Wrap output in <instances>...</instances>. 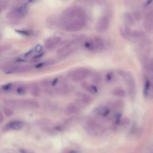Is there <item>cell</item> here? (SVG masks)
<instances>
[{
  "label": "cell",
  "mask_w": 153,
  "mask_h": 153,
  "mask_svg": "<svg viewBox=\"0 0 153 153\" xmlns=\"http://www.w3.org/2000/svg\"><path fill=\"white\" fill-rule=\"evenodd\" d=\"M85 47L90 51H98L102 49L104 47V43L102 39L96 38L89 39L85 43Z\"/></svg>",
  "instance_id": "obj_6"
},
{
  "label": "cell",
  "mask_w": 153,
  "mask_h": 153,
  "mask_svg": "<svg viewBox=\"0 0 153 153\" xmlns=\"http://www.w3.org/2000/svg\"><path fill=\"white\" fill-rule=\"evenodd\" d=\"M77 47H78V44L74 41L68 43L64 47H62L61 49L57 51V55L62 57L68 56L77 49Z\"/></svg>",
  "instance_id": "obj_7"
},
{
  "label": "cell",
  "mask_w": 153,
  "mask_h": 153,
  "mask_svg": "<svg viewBox=\"0 0 153 153\" xmlns=\"http://www.w3.org/2000/svg\"><path fill=\"white\" fill-rule=\"evenodd\" d=\"M31 94L34 97H37L40 95L41 89H39L38 85L37 84H33L31 87L30 90Z\"/></svg>",
  "instance_id": "obj_21"
},
{
  "label": "cell",
  "mask_w": 153,
  "mask_h": 153,
  "mask_svg": "<svg viewBox=\"0 0 153 153\" xmlns=\"http://www.w3.org/2000/svg\"><path fill=\"white\" fill-rule=\"evenodd\" d=\"M149 69H150L151 72L153 74V59H151L150 61V63H149Z\"/></svg>",
  "instance_id": "obj_30"
},
{
  "label": "cell",
  "mask_w": 153,
  "mask_h": 153,
  "mask_svg": "<svg viewBox=\"0 0 153 153\" xmlns=\"http://www.w3.org/2000/svg\"><path fill=\"white\" fill-rule=\"evenodd\" d=\"M3 112L4 113L6 117H11L14 114V111L13 110L12 108L10 107H5L3 108Z\"/></svg>",
  "instance_id": "obj_26"
},
{
  "label": "cell",
  "mask_w": 153,
  "mask_h": 153,
  "mask_svg": "<svg viewBox=\"0 0 153 153\" xmlns=\"http://www.w3.org/2000/svg\"><path fill=\"white\" fill-rule=\"evenodd\" d=\"M24 127V123L21 121H13L7 123L5 126V128L8 130H20Z\"/></svg>",
  "instance_id": "obj_14"
},
{
  "label": "cell",
  "mask_w": 153,
  "mask_h": 153,
  "mask_svg": "<svg viewBox=\"0 0 153 153\" xmlns=\"http://www.w3.org/2000/svg\"><path fill=\"white\" fill-rule=\"evenodd\" d=\"M73 87L72 85L66 83H62L56 88V92L58 94H67L72 90Z\"/></svg>",
  "instance_id": "obj_13"
},
{
  "label": "cell",
  "mask_w": 153,
  "mask_h": 153,
  "mask_svg": "<svg viewBox=\"0 0 153 153\" xmlns=\"http://www.w3.org/2000/svg\"><path fill=\"white\" fill-rule=\"evenodd\" d=\"M86 20L63 19L62 26L64 30L68 32H77L82 29L86 25Z\"/></svg>",
  "instance_id": "obj_3"
},
{
  "label": "cell",
  "mask_w": 153,
  "mask_h": 153,
  "mask_svg": "<svg viewBox=\"0 0 153 153\" xmlns=\"http://www.w3.org/2000/svg\"><path fill=\"white\" fill-rule=\"evenodd\" d=\"M26 67L22 66H11L7 67L6 69H5L4 72L6 74H13L22 72L26 70Z\"/></svg>",
  "instance_id": "obj_17"
},
{
  "label": "cell",
  "mask_w": 153,
  "mask_h": 153,
  "mask_svg": "<svg viewBox=\"0 0 153 153\" xmlns=\"http://www.w3.org/2000/svg\"><path fill=\"white\" fill-rule=\"evenodd\" d=\"M93 113L95 116L101 117V118H106L110 114V110L108 107L105 106H99L95 108L93 111Z\"/></svg>",
  "instance_id": "obj_11"
},
{
  "label": "cell",
  "mask_w": 153,
  "mask_h": 153,
  "mask_svg": "<svg viewBox=\"0 0 153 153\" xmlns=\"http://www.w3.org/2000/svg\"><path fill=\"white\" fill-rule=\"evenodd\" d=\"M115 80H116V76L113 72H108L105 75V80L108 84H111V83H113Z\"/></svg>",
  "instance_id": "obj_23"
},
{
  "label": "cell",
  "mask_w": 153,
  "mask_h": 153,
  "mask_svg": "<svg viewBox=\"0 0 153 153\" xmlns=\"http://www.w3.org/2000/svg\"><path fill=\"white\" fill-rule=\"evenodd\" d=\"M144 28L149 32H153V10L147 14L144 21Z\"/></svg>",
  "instance_id": "obj_10"
},
{
  "label": "cell",
  "mask_w": 153,
  "mask_h": 153,
  "mask_svg": "<svg viewBox=\"0 0 153 153\" xmlns=\"http://www.w3.org/2000/svg\"><path fill=\"white\" fill-rule=\"evenodd\" d=\"M81 86L84 90H86L87 92L91 94L96 95L98 93V89L96 85L93 84H90L87 82L81 83Z\"/></svg>",
  "instance_id": "obj_18"
},
{
  "label": "cell",
  "mask_w": 153,
  "mask_h": 153,
  "mask_svg": "<svg viewBox=\"0 0 153 153\" xmlns=\"http://www.w3.org/2000/svg\"><path fill=\"white\" fill-rule=\"evenodd\" d=\"M50 124V121L48 120V119L45 118L41 119V120H39L38 122V124L40 125L41 126H47V125H49Z\"/></svg>",
  "instance_id": "obj_28"
},
{
  "label": "cell",
  "mask_w": 153,
  "mask_h": 153,
  "mask_svg": "<svg viewBox=\"0 0 153 153\" xmlns=\"http://www.w3.org/2000/svg\"><path fill=\"white\" fill-rule=\"evenodd\" d=\"M5 104L8 107H13V108H25L24 101L18 100V99H7L5 101Z\"/></svg>",
  "instance_id": "obj_15"
},
{
  "label": "cell",
  "mask_w": 153,
  "mask_h": 153,
  "mask_svg": "<svg viewBox=\"0 0 153 153\" xmlns=\"http://www.w3.org/2000/svg\"><path fill=\"white\" fill-rule=\"evenodd\" d=\"M112 94L117 98H124L126 96L127 92L126 91L121 87H117L114 89L112 91Z\"/></svg>",
  "instance_id": "obj_20"
},
{
  "label": "cell",
  "mask_w": 153,
  "mask_h": 153,
  "mask_svg": "<svg viewBox=\"0 0 153 153\" xmlns=\"http://www.w3.org/2000/svg\"><path fill=\"white\" fill-rule=\"evenodd\" d=\"M76 95L77 102L81 105H89L92 102V97L86 93L79 92L77 93Z\"/></svg>",
  "instance_id": "obj_12"
},
{
  "label": "cell",
  "mask_w": 153,
  "mask_h": 153,
  "mask_svg": "<svg viewBox=\"0 0 153 153\" xmlns=\"http://www.w3.org/2000/svg\"><path fill=\"white\" fill-rule=\"evenodd\" d=\"M83 128L87 134L92 136H101L105 132L104 127L96 120L89 118L85 121Z\"/></svg>",
  "instance_id": "obj_1"
},
{
  "label": "cell",
  "mask_w": 153,
  "mask_h": 153,
  "mask_svg": "<svg viewBox=\"0 0 153 153\" xmlns=\"http://www.w3.org/2000/svg\"><path fill=\"white\" fill-rule=\"evenodd\" d=\"M12 83H8V84H6L5 85H4L2 87V89L4 91H10L12 89Z\"/></svg>",
  "instance_id": "obj_29"
},
{
  "label": "cell",
  "mask_w": 153,
  "mask_h": 153,
  "mask_svg": "<svg viewBox=\"0 0 153 153\" xmlns=\"http://www.w3.org/2000/svg\"><path fill=\"white\" fill-rule=\"evenodd\" d=\"M4 117L3 114H2L1 112H0V124L4 122Z\"/></svg>",
  "instance_id": "obj_32"
},
{
  "label": "cell",
  "mask_w": 153,
  "mask_h": 153,
  "mask_svg": "<svg viewBox=\"0 0 153 153\" xmlns=\"http://www.w3.org/2000/svg\"><path fill=\"white\" fill-rule=\"evenodd\" d=\"M124 21L128 25H132L134 23V18L130 13H126L124 17Z\"/></svg>",
  "instance_id": "obj_24"
},
{
  "label": "cell",
  "mask_w": 153,
  "mask_h": 153,
  "mask_svg": "<svg viewBox=\"0 0 153 153\" xmlns=\"http://www.w3.org/2000/svg\"><path fill=\"white\" fill-rule=\"evenodd\" d=\"M109 25H110V20L108 17L104 16L99 20L96 25V30L99 32H105L108 29Z\"/></svg>",
  "instance_id": "obj_8"
},
{
  "label": "cell",
  "mask_w": 153,
  "mask_h": 153,
  "mask_svg": "<svg viewBox=\"0 0 153 153\" xmlns=\"http://www.w3.org/2000/svg\"><path fill=\"white\" fill-rule=\"evenodd\" d=\"M17 32H18L19 34H22V35H29V33L27 32L26 31H17Z\"/></svg>",
  "instance_id": "obj_33"
},
{
  "label": "cell",
  "mask_w": 153,
  "mask_h": 153,
  "mask_svg": "<svg viewBox=\"0 0 153 153\" xmlns=\"http://www.w3.org/2000/svg\"><path fill=\"white\" fill-rule=\"evenodd\" d=\"M61 38L59 37H51L47 39L45 42V46L47 49H53L61 42Z\"/></svg>",
  "instance_id": "obj_16"
},
{
  "label": "cell",
  "mask_w": 153,
  "mask_h": 153,
  "mask_svg": "<svg viewBox=\"0 0 153 153\" xmlns=\"http://www.w3.org/2000/svg\"><path fill=\"white\" fill-rule=\"evenodd\" d=\"M62 15L63 19L86 20V12L80 7H72L66 9L63 11Z\"/></svg>",
  "instance_id": "obj_4"
},
{
  "label": "cell",
  "mask_w": 153,
  "mask_h": 153,
  "mask_svg": "<svg viewBox=\"0 0 153 153\" xmlns=\"http://www.w3.org/2000/svg\"><path fill=\"white\" fill-rule=\"evenodd\" d=\"M90 79L92 84L96 85V84H101L102 81V77H101V75L98 74H92L91 75Z\"/></svg>",
  "instance_id": "obj_22"
},
{
  "label": "cell",
  "mask_w": 153,
  "mask_h": 153,
  "mask_svg": "<svg viewBox=\"0 0 153 153\" xmlns=\"http://www.w3.org/2000/svg\"><path fill=\"white\" fill-rule=\"evenodd\" d=\"M0 94H1V89H0Z\"/></svg>",
  "instance_id": "obj_35"
},
{
  "label": "cell",
  "mask_w": 153,
  "mask_h": 153,
  "mask_svg": "<svg viewBox=\"0 0 153 153\" xmlns=\"http://www.w3.org/2000/svg\"><path fill=\"white\" fill-rule=\"evenodd\" d=\"M27 92V88L25 85H20L16 89V93L19 95H24Z\"/></svg>",
  "instance_id": "obj_25"
},
{
  "label": "cell",
  "mask_w": 153,
  "mask_h": 153,
  "mask_svg": "<svg viewBox=\"0 0 153 153\" xmlns=\"http://www.w3.org/2000/svg\"><path fill=\"white\" fill-rule=\"evenodd\" d=\"M90 74V71L86 68H78L71 71L69 73L68 76L74 82H78L86 79Z\"/></svg>",
  "instance_id": "obj_5"
},
{
  "label": "cell",
  "mask_w": 153,
  "mask_h": 153,
  "mask_svg": "<svg viewBox=\"0 0 153 153\" xmlns=\"http://www.w3.org/2000/svg\"><path fill=\"white\" fill-rule=\"evenodd\" d=\"M24 107L31 109H36L39 107V104L37 101L34 99L24 100Z\"/></svg>",
  "instance_id": "obj_19"
},
{
  "label": "cell",
  "mask_w": 153,
  "mask_h": 153,
  "mask_svg": "<svg viewBox=\"0 0 153 153\" xmlns=\"http://www.w3.org/2000/svg\"><path fill=\"white\" fill-rule=\"evenodd\" d=\"M41 50H42V46L40 44L37 45L36 47H35V51L37 52H40Z\"/></svg>",
  "instance_id": "obj_31"
},
{
  "label": "cell",
  "mask_w": 153,
  "mask_h": 153,
  "mask_svg": "<svg viewBox=\"0 0 153 153\" xmlns=\"http://www.w3.org/2000/svg\"><path fill=\"white\" fill-rule=\"evenodd\" d=\"M53 63V61H47V62H44L39 63V64L37 65L35 67H36L37 68H43V67L48 66V65H52Z\"/></svg>",
  "instance_id": "obj_27"
},
{
  "label": "cell",
  "mask_w": 153,
  "mask_h": 153,
  "mask_svg": "<svg viewBox=\"0 0 153 153\" xmlns=\"http://www.w3.org/2000/svg\"><path fill=\"white\" fill-rule=\"evenodd\" d=\"M20 151H21V153H28L27 151H26L25 150H21Z\"/></svg>",
  "instance_id": "obj_34"
},
{
  "label": "cell",
  "mask_w": 153,
  "mask_h": 153,
  "mask_svg": "<svg viewBox=\"0 0 153 153\" xmlns=\"http://www.w3.org/2000/svg\"><path fill=\"white\" fill-rule=\"evenodd\" d=\"M81 105L77 102V103H70L67 105L65 108V114L68 116H73L76 114L80 111Z\"/></svg>",
  "instance_id": "obj_9"
},
{
  "label": "cell",
  "mask_w": 153,
  "mask_h": 153,
  "mask_svg": "<svg viewBox=\"0 0 153 153\" xmlns=\"http://www.w3.org/2000/svg\"><path fill=\"white\" fill-rule=\"evenodd\" d=\"M117 75L124 80L125 84L128 87V92L131 98H135L136 95V81L134 77L129 71L124 70H118Z\"/></svg>",
  "instance_id": "obj_2"
}]
</instances>
